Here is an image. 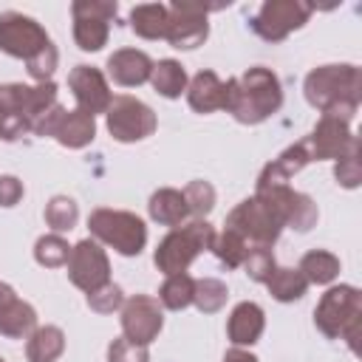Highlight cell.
<instances>
[{"instance_id": "8d00e7d4", "label": "cell", "mask_w": 362, "mask_h": 362, "mask_svg": "<svg viewBox=\"0 0 362 362\" xmlns=\"http://www.w3.org/2000/svg\"><path fill=\"white\" fill-rule=\"evenodd\" d=\"M334 175H337V181L342 184V187H348V189H354V187H359V181H362V161H359V141L342 156V158H337V167H334Z\"/></svg>"}, {"instance_id": "8992f818", "label": "cell", "mask_w": 362, "mask_h": 362, "mask_svg": "<svg viewBox=\"0 0 362 362\" xmlns=\"http://www.w3.org/2000/svg\"><path fill=\"white\" fill-rule=\"evenodd\" d=\"M223 229L240 235L246 243L252 240L255 246H272V243L280 238L283 223H280V218L274 215V209H272L260 195H252V198L240 201V204L226 215Z\"/></svg>"}, {"instance_id": "4316f807", "label": "cell", "mask_w": 362, "mask_h": 362, "mask_svg": "<svg viewBox=\"0 0 362 362\" xmlns=\"http://www.w3.org/2000/svg\"><path fill=\"white\" fill-rule=\"evenodd\" d=\"M150 82H153V88H156L161 96L178 99V96L187 90V71H184V65L175 62V59H161V62H153Z\"/></svg>"}, {"instance_id": "30bf717a", "label": "cell", "mask_w": 362, "mask_h": 362, "mask_svg": "<svg viewBox=\"0 0 362 362\" xmlns=\"http://www.w3.org/2000/svg\"><path fill=\"white\" fill-rule=\"evenodd\" d=\"M48 45H51V37L45 34V28L37 20H31L20 11L0 14V51H6L8 57L28 62Z\"/></svg>"}, {"instance_id": "603a6c76", "label": "cell", "mask_w": 362, "mask_h": 362, "mask_svg": "<svg viewBox=\"0 0 362 362\" xmlns=\"http://www.w3.org/2000/svg\"><path fill=\"white\" fill-rule=\"evenodd\" d=\"M96 136V119L85 110H65L57 130H54V139L62 144V147H71V150H79L85 144H90Z\"/></svg>"}, {"instance_id": "d6986e66", "label": "cell", "mask_w": 362, "mask_h": 362, "mask_svg": "<svg viewBox=\"0 0 362 362\" xmlns=\"http://www.w3.org/2000/svg\"><path fill=\"white\" fill-rule=\"evenodd\" d=\"M107 74L116 85H124V88H136V85H144L153 74V59L144 54V51H136V48H119L107 57Z\"/></svg>"}, {"instance_id": "5b68a950", "label": "cell", "mask_w": 362, "mask_h": 362, "mask_svg": "<svg viewBox=\"0 0 362 362\" xmlns=\"http://www.w3.org/2000/svg\"><path fill=\"white\" fill-rule=\"evenodd\" d=\"M88 229L96 240L113 246L119 255H139L147 243V226L139 215L124 209H93L88 218Z\"/></svg>"}, {"instance_id": "52a82bcc", "label": "cell", "mask_w": 362, "mask_h": 362, "mask_svg": "<svg viewBox=\"0 0 362 362\" xmlns=\"http://www.w3.org/2000/svg\"><path fill=\"white\" fill-rule=\"evenodd\" d=\"M107 130L116 141H141L156 130V113L136 96H113L105 110Z\"/></svg>"}, {"instance_id": "7c38bea8", "label": "cell", "mask_w": 362, "mask_h": 362, "mask_svg": "<svg viewBox=\"0 0 362 362\" xmlns=\"http://www.w3.org/2000/svg\"><path fill=\"white\" fill-rule=\"evenodd\" d=\"M167 11H170V20H167V37L164 40L173 48L189 51V48H198L206 40V34H209V23H206L209 6L173 0L167 6Z\"/></svg>"}, {"instance_id": "836d02e7", "label": "cell", "mask_w": 362, "mask_h": 362, "mask_svg": "<svg viewBox=\"0 0 362 362\" xmlns=\"http://www.w3.org/2000/svg\"><path fill=\"white\" fill-rule=\"evenodd\" d=\"M226 283L215 280V277H204V280H195V294H192V303L204 311V314H215L226 305Z\"/></svg>"}, {"instance_id": "ba28073f", "label": "cell", "mask_w": 362, "mask_h": 362, "mask_svg": "<svg viewBox=\"0 0 362 362\" xmlns=\"http://www.w3.org/2000/svg\"><path fill=\"white\" fill-rule=\"evenodd\" d=\"M51 105H57V85L54 82H42V85L8 82V85H0V116H23L31 130Z\"/></svg>"}, {"instance_id": "cb8c5ba5", "label": "cell", "mask_w": 362, "mask_h": 362, "mask_svg": "<svg viewBox=\"0 0 362 362\" xmlns=\"http://www.w3.org/2000/svg\"><path fill=\"white\" fill-rule=\"evenodd\" d=\"M150 218L164 223V226H181L189 215V206H187V198L181 189H173V187H164V189H156L150 195Z\"/></svg>"}, {"instance_id": "ffe728a7", "label": "cell", "mask_w": 362, "mask_h": 362, "mask_svg": "<svg viewBox=\"0 0 362 362\" xmlns=\"http://www.w3.org/2000/svg\"><path fill=\"white\" fill-rule=\"evenodd\" d=\"M308 161H311V153H308V144H305V139H303V141H297V144L286 147L274 161H269V164L263 167V173H260V178H257V187H255V189L283 187V184H286L291 175H297Z\"/></svg>"}, {"instance_id": "4fadbf2b", "label": "cell", "mask_w": 362, "mask_h": 362, "mask_svg": "<svg viewBox=\"0 0 362 362\" xmlns=\"http://www.w3.org/2000/svg\"><path fill=\"white\" fill-rule=\"evenodd\" d=\"M68 277L76 288H82L85 294L102 288L105 283H110V263L105 249L96 240H79L76 246H71V257H68Z\"/></svg>"}, {"instance_id": "5bb4252c", "label": "cell", "mask_w": 362, "mask_h": 362, "mask_svg": "<svg viewBox=\"0 0 362 362\" xmlns=\"http://www.w3.org/2000/svg\"><path fill=\"white\" fill-rule=\"evenodd\" d=\"M255 195H260V198L274 209V215L280 218L283 226H291V229H297V232H308V229L317 223V218H320L317 204H314L308 195L291 189L288 184H283V187H269V189H255Z\"/></svg>"}, {"instance_id": "d6a6232c", "label": "cell", "mask_w": 362, "mask_h": 362, "mask_svg": "<svg viewBox=\"0 0 362 362\" xmlns=\"http://www.w3.org/2000/svg\"><path fill=\"white\" fill-rule=\"evenodd\" d=\"M34 257L40 266L45 269H57V266H65L68 257H71V246L62 235H42L37 243H34Z\"/></svg>"}, {"instance_id": "83f0119b", "label": "cell", "mask_w": 362, "mask_h": 362, "mask_svg": "<svg viewBox=\"0 0 362 362\" xmlns=\"http://www.w3.org/2000/svg\"><path fill=\"white\" fill-rule=\"evenodd\" d=\"M300 274L308 280V286H311V283L325 286V283H331V280L339 274V257L331 255V252H325V249H314V252L303 255V260H300Z\"/></svg>"}, {"instance_id": "8fae6325", "label": "cell", "mask_w": 362, "mask_h": 362, "mask_svg": "<svg viewBox=\"0 0 362 362\" xmlns=\"http://www.w3.org/2000/svg\"><path fill=\"white\" fill-rule=\"evenodd\" d=\"M74 11V40L82 51H99L107 42L110 20L116 17V3L110 0H76Z\"/></svg>"}, {"instance_id": "9a60e30c", "label": "cell", "mask_w": 362, "mask_h": 362, "mask_svg": "<svg viewBox=\"0 0 362 362\" xmlns=\"http://www.w3.org/2000/svg\"><path fill=\"white\" fill-rule=\"evenodd\" d=\"M164 325L161 305L150 294H133L122 303V337H127L136 345H150Z\"/></svg>"}, {"instance_id": "ac0fdd59", "label": "cell", "mask_w": 362, "mask_h": 362, "mask_svg": "<svg viewBox=\"0 0 362 362\" xmlns=\"http://www.w3.org/2000/svg\"><path fill=\"white\" fill-rule=\"evenodd\" d=\"M37 328V311L14 294L11 286L0 283V334L8 339H23Z\"/></svg>"}, {"instance_id": "d4e9b609", "label": "cell", "mask_w": 362, "mask_h": 362, "mask_svg": "<svg viewBox=\"0 0 362 362\" xmlns=\"http://www.w3.org/2000/svg\"><path fill=\"white\" fill-rule=\"evenodd\" d=\"M170 11L164 3H141L130 11V28L144 40H164L167 37Z\"/></svg>"}, {"instance_id": "e0dca14e", "label": "cell", "mask_w": 362, "mask_h": 362, "mask_svg": "<svg viewBox=\"0 0 362 362\" xmlns=\"http://www.w3.org/2000/svg\"><path fill=\"white\" fill-rule=\"evenodd\" d=\"M68 88L74 90V99L79 105V110L96 116V113H105L110 107V88H107V79L99 68L93 65H76L71 74H68Z\"/></svg>"}, {"instance_id": "ab89813d", "label": "cell", "mask_w": 362, "mask_h": 362, "mask_svg": "<svg viewBox=\"0 0 362 362\" xmlns=\"http://www.w3.org/2000/svg\"><path fill=\"white\" fill-rule=\"evenodd\" d=\"M25 65H28V76L37 79V85L51 82V76L57 71V48H54V42L48 48H42L37 57H31Z\"/></svg>"}, {"instance_id": "f35d334b", "label": "cell", "mask_w": 362, "mask_h": 362, "mask_svg": "<svg viewBox=\"0 0 362 362\" xmlns=\"http://www.w3.org/2000/svg\"><path fill=\"white\" fill-rule=\"evenodd\" d=\"M107 362H150L147 345H136L127 337H119L107 348Z\"/></svg>"}, {"instance_id": "2e32d148", "label": "cell", "mask_w": 362, "mask_h": 362, "mask_svg": "<svg viewBox=\"0 0 362 362\" xmlns=\"http://www.w3.org/2000/svg\"><path fill=\"white\" fill-rule=\"evenodd\" d=\"M311 161L314 158H342L354 144L356 136L351 133V122L339 119L337 113H322L320 122L314 124L311 136L305 139Z\"/></svg>"}, {"instance_id": "e575fe53", "label": "cell", "mask_w": 362, "mask_h": 362, "mask_svg": "<svg viewBox=\"0 0 362 362\" xmlns=\"http://www.w3.org/2000/svg\"><path fill=\"white\" fill-rule=\"evenodd\" d=\"M184 198H187L189 215H195V218L209 215L212 206H215V189H212L209 181H201V178H198V181H189V184L184 187Z\"/></svg>"}, {"instance_id": "3957f363", "label": "cell", "mask_w": 362, "mask_h": 362, "mask_svg": "<svg viewBox=\"0 0 362 362\" xmlns=\"http://www.w3.org/2000/svg\"><path fill=\"white\" fill-rule=\"evenodd\" d=\"M314 322L328 339H345L351 351H356L359 328H362V294L354 286H334L322 294L314 308Z\"/></svg>"}, {"instance_id": "60d3db41", "label": "cell", "mask_w": 362, "mask_h": 362, "mask_svg": "<svg viewBox=\"0 0 362 362\" xmlns=\"http://www.w3.org/2000/svg\"><path fill=\"white\" fill-rule=\"evenodd\" d=\"M23 198V181L14 175H0V206H14Z\"/></svg>"}, {"instance_id": "484cf974", "label": "cell", "mask_w": 362, "mask_h": 362, "mask_svg": "<svg viewBox=\"0 0 362 362\" xmlns=\"http://www.w3.org/2000/svg\"><path fill=\"white\" fill-rule=\"evenodd\" d=\"M65 351V334L57 325H42L28 334L25 356L28 362H57V356Z\"/></svg>"}, {"instance_id": "9c48e42d", "label": "cell", "mask_w": 362, "mask_h": 362, "mask_svg": "<svg viewBox=\"0 0 362 362\" xmlns=\"http://www.w3.org/2000/svg\"><path fill=\"white\" fill-rule=\"evenodd\" d=\"M311 6L303 0H266L252 17V31L269 42L286 40L294 28H300L311 17Z\"/></svg>"}, {"instance_id": "1f68e13d", "label": "cell", "mask_w": 362, "mask_h": 362, "mask_svg": "<svg viewBox=\"0 0 362 362\" xmlns=\"http://www.w3.org/2000/svg\"><path fill=\"white\" fill-rule=\"evenodd\" d=\"M76 221H79V209H76L74 198H68V195H54V198L45 204V223H48L57 235L74 229Z\"/></svg>"}, {"instance_id": "44dd1931", "label": "cell", "mask_w": 362, "mask_h": 362, "mask_svg": "<svg viewBox=\"0 0 362 362\" xmlns=\"http://www.w3.org/2000/svg\"><path fill=\"white\" fill-rule=\"evenodd\" d=\"M187 102L195 113H212L226 107V82L212 71H198L187 85Z\"/></svg>"}, {"instance_id": "277c9868", "label": "cell", "mask_w": 362, "mask_h": 362, "mask_svg": "<svg viewBox=\"0 0 362 362\" xmlns=\"http://www.w3.org/2000/svg\"><path fill=\"white\" fill-rule=\"evenodd\" d=\"M212 238H215V229L204 221V218H195L184 226H175L158 246H156V266L158 272L164 274H178V272H187L189 263L212 246Z\"/></svg>"}, {"instance_id": "74e56055", "label": "cell", "mask_w": 362, "mask_h": 362, "mask_svg": "<svg viewBox=\"0 0 362 362\" xmlns=\"http://www.w3.org/2000/svg\"><path fill=\"white\" fill-rule=\"evenodd\" d=\"M122 303H124V294H122V288L116 283H105L102 288H96V291L88 294V305L96 314H113Z\"/></svg>"}, {"instance_id": "d590c367", "label": "cell", "mask_w": 362, "mask_h": 362, "mask_svg": "<svg viewBox=\"0 0 362 362\" xmlns=\"http://www.w3.org/2000/svg\"><path fill=\"white\" fill-rule=\"evenodd\" d=\"M243 269H246V274L255 283H266L272 277V272L277 269L274 255H272V246H252L249 255H246V260H243Z\"/></svg>"}, {"instance_id": "6da1fadb", "label": "cell", "mask_w": 362, "mask_h": 362, "mask_svg": "<svg viewBox=\"0 0 362 362\" xmlns=\"http://www.w3.org/2000/svg\"><path fill=\"white\" fill-rule=\"evenodd\" d=\"M283 105L280 79L269 68H249L226 79V107L240 124H260Z\"/></svg>"}, {"instance_id": "f546056e", "label": "cell", "mask_w": 362, "mask_h": 362, "mask_svg": "<svg viewBox=\"0 0 362 362\" xmlns=\"http://www.w3.org/2000/svg\"><path fill=\"white\" fill-rule=\"evenodd\" d=\"M192 294H195V277H189L187 272H178V274H167V280L161 283L158 288V300L164 308L170 311H181L192 303Z\"/></svg>"}, {"instance_id": "4dcf8cb0", "label": "cell", "mask_w": 362, "mask_h": 362, "mask_svg": "<svg viewBox=\"0 0 362 362\" xmlns=\"http://www.w3.org/2000/svg\"><path fill=\"white\" fill-rule=\"evenodd\" d=\"M209 249L215 252V257H218L226 269H238V266H243V260H246V255H249V243H246L240 235L229 232V229H223L221 235H215Z\"/></svg>"}, {"instance_id": "7402d4cb", "label": "cell", "mask_w": 362, "mask_h": 362, "mask_svg": "<svg viewBox=\"0 0 362 362\" xmlns=\"http://www.w3.org/2000/svg\"><path fill=\"white\" fill-rule=\"evenodd\" d=\"M263 328H266L263 308H260L257 303H249V300H246V303H238V305L232 308V314H229V322H226V334H229V339H232L238 348L255 345V342L260 339Z\"/></svg>"}, {"instance_id": "7bdbcfd3", "label": "cell", "mask_w": 362, "mask_h": 362, "mask_svg": "<svg viewBox=\"0 0 362 362\" xmlns=\"http://www.w3.org/2000/svg\"><path fill=\"white\" fill-rule=\"evenodd\" d=\"M0 362H6V359H3V356H0Z\"/></svg>"}, {"instance_id": "7a4b0ae2", "label": "cell", "mask_w": 362, "mask_h": 362, "mask_svg": "<svg viewBox=\"0 0 362 362\" xmlns=\"http://www.w3.org/2000/svg\"><path fill=\"white\" fill-rule=\"evenodd\" d=\"M305 99L322 113H337L339 119H354L359 107V68L356 65H320L305 76Z\"/></svg>"}, {"instance_id": "b9f144b4", "label": "cell", "mask_w": 362, "mask_h": 362, "mask_svg": "<svg viewBox=\"0 0 362 362\" xmlns=\"http://www.w3.org/2000/svg\"><path fill=\"white\" fill-rule=\"evenodd\" d=\"M223 362H257V356L235 345V348H229V351H226V356H223Z\"/></svg>"}, {"instance_id": "f1b7e54d", "label": "cell", "mask_w": 362, "mask_h": 362, "mask_svg": "<svg viewBox=\"0 0 362 362\" xmlns=\"http://www.w3.org/2000/svg\"><path fill=\"white\" fill-rule=\"evenodd\" d=\"M266 286H269V294L280 303H294L308 291V280L300 274V269H274Z\"/></svg>"}]
</instances>
